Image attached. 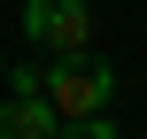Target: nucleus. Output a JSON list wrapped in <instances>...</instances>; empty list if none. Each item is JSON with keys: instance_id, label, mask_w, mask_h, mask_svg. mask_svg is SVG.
<instances>
[{"instance_id": "7ed1b4c3", "label": "nucleus", "mask_w": 147, "mask_h": 139, "mask_svg": "<svg viewBox=\"0 0 147 139\" xmlns=\"http://www.w3.org/2000/svg\"><path fill=\"white\" fill-rule=\"evenodd\" d=\"M0 139H62V108L39 93V85H16L0 101Z\"/></svg>"}, {"instance_id": "20e7f679", "label": "nucleus", "mask_w": 147, "mask_h": 139, "mask_svg": "<svg viewBox=\"0 0 147 139\" xmlns=\"http://www.w3.org/2000/svg\"><path fill=\"white\" fill-rule=\"evenodd\" d=\"M62 139H124V132H116V116H109V108H93V116H70Z\"/></svg>"}, {"instance_id": "f257e3e1", "label": "nucleus", "mask_w": 147, "mask_h": 139, "mask_svg": "<svg viewBox=\"0 0 147 139\" xmlns=\"http://www.w3.org/2000/svg\"><path fill=\"white\" fill-rule=\"evenodd\" d=\"M39 93L62 108V124H70V116H93V108L116 101V62L93 54V46H78V54H47V62H39Z\"/></svg>"}, {"instance_id": "f03ea898", "label": "nucleus", "mask_w": 147, "mask_h": 139, "mask_svg": "<svg viewBox=\"0 0 147 139\" xmlns=\"http://www.w3.org/2000/svg\"><path fill=\"white\" fill-rule=\"evenodd\" d=\"M23 46H39V54L93 46V0H23Z\"/></svg>"}]
</instances>
